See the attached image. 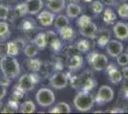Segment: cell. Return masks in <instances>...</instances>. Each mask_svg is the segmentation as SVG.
<instances>
[{
  "mask_svg": "<svg viewBox=\"0 0 128 114\" xmlns=\"http://www.w3.org/2000/svg\"><path fill=\"white\" fill-rule=\"evenodd\" d=\"M69 80L71 81V86L75 89L91 91L96 86V81L94 77L93 72L90 70H85L80 74H75L69 76Z\"/></svg>",
  "mask_w": 128,
  "mask_h": 114,
  "instance_id": "1",
  "label": "cell"
},
{
  "mask_svg": "<svg viewBox=\"0 0 128 114\" xmlns=\"http://www.w3.org/2000/svg\"><path fill=\"white\" fill-rule=\"evenodd\" d=\"M0 69L4 76L11 78H16L20 73V65L14 56L6 54L2 56L0 60Z\"/></svg>",
  "mask_w": 128,
  "mask_h": 114,
  "instance_id": "2",
  "label": "cell"
},
{
  "mask_svg": "<svg viewBox=\"0 0 128 114\" xmlns=\"http://www.w3.org/2000/svg\"><path fill=\"white\" fill-rule=\"evenodd\" d=\"M95 105V97L90 91L80 90L74 98V106L80 112L89 111Z\"/></svg>",
  "mask_w": 128,
  "mask_h": 114,
  "instance_id": "3",
  "label": "cell"
},
{
  "mask_svg": "<svg viewBox=\"0 0 128 114\" xmlns=\"http://www.w3.org/2000/svg\"><path fill=\"white\" fill-rule=\"evenodd\" d=\"M87 61L92 69L96 71H104L108 65V58L106 55L96 51H92L87 55Z\"/></svg>",
  "mask_w": 128,
  "mask_h": 114,
  "instance_id": "4",
  "label": "cell"
},
{
  "mask_svg": "<svg viewBox=\"0 0 128 114\" xmlns=\"http://www.w3.org/2000/svg\"><path fill=\"white\" fill-rule=\"evenodd\" d=\"M39 81V76L34 72V73H29V74H24L22 75L19 80H18V84L16 85L20 89L23 91L28 92L32 90L36 85Z\"/></svg>",
  "mask_w": 128,
  "mask_h": 114,
  "instance_id": "5",
  "label": "cell"
},
{
  "mask_svg": "<svg viewBox=\"0 0 128 114\" xmlns=\"http://www.w3.org/2000/svg\"><path fill=\"white\" fill-rule=\"evenodd\" d=\"M114 98V90L111 87L106 85H103L98 88L96 95L95 97V103H96V106L102 107L107 103L111 102Z\"/></svg>",
  "mask_w": 128,
  "mask_h": 114,
  "instance_id": "6",
  "label": "cell"
},
{
  "mask_svg": "<svg viewBox=\"0 0 128 114\" xmlns=\"http://www.w3.org/2000/svg\"><path fill=\"white\" fill-rule=\"evenodd\" d=\"M36 99L38 105L42 108H48L50 106H52L56 101L54 92L51 89L46 88V87L40 88L38 90L36 95Z\"/></svg>",
  "mask_w": 128,
  "mask_h": 114,
  "instance_id": "7",
  "label": "cell"
},
{
  "mask_svg": "<svg viewBox=\"0 0 128 114\" xmlns=\"http://www.w3.org/2000/svg\"><path fill=\"white\" fill-rule=\"evenodd\" d=\"M69 77L66 73L56 72L50 78V85L56 89H63L68 85Z\"/></svg>",
  "mask_w": 128,
  "mask_h": 114,
  "instance_id": "8",
  "label": "cell"
},
{
  "mask_svg": "<svg viewBox=\"0 0 128 114\" xmlns=\"http://www.w3.org/2000/svg\"><path fill=\"white\" fill-rule=\"evenodd\" d=\"M107 74H108V78L110 82L114 84V85H117L120 84V82L122 81V71H120L117 68V66L115 65L114 63H108L106 69Z\"/></svg>",
  "mask_w": 128,
  "mask_h": 114,
  "instance_id": "9",
  "label": "cell"
},
{
  "mask_svg": "<svg viewBox=\"0 0 128 114\" xmlns=\"http://www.w3.org/2000/svg\"><path fill=\"white\" fill-rule=\"evenodd\" d=\"M113 33L115 37L118 40H127L128 39V23L117 22L114 24Z\"/></svg>",
  "mask_w": 128,
  "mask_h": 114,
  "instance_id": "10",
  "label": "cell"
},
{
  "mask_svg": "<svg viewBox=\"0 0 128 114\" xmlns=\"http://www.w3.org/2000/svg\"><path fill=\"white\" fill-rule=\"evenodd\" d=\"M106 51L111 57L116 58L123 51V44L116 39H110L106 45Z\"/></svg>",
  "mask_w": 128,
  "mask_h": 114,
  "instance_id": "11",
  "label": "cell"
},
{
  "mask_svg": "<svg viewBox=\"0 0 128 114\" xmlns=\"http://www.w3.org/2000/svg\"><path fill=\"white\" fill-rule=\"evenodd\" d=\"M46 33V39H47V45L50 46L54 51L59 52L60 49H62V43L60 41V39L58 37V35L56 33H54L52 31H49Z\"/></svg>",
  "mask_w": 128,
  "mask_h": 114,
  "instance_id": "12",
  "label": "cell"
},
{
  "mask_svg": "<svg viewBox=\"0 0 128 114\" xmlns=\"http://www.w3.org/2000/svg\"><path fill=\"white\" fill-rule=\"evenodd\" d=\"M78 30H80V33L82 36L89 38V39H95L98 34V31L96 25L93 21L87 24L84 27L78 28Z\"/></svg>",
  "mask_w": 128,
  "mask_h": 114,
  "instance_id": "13",
  "label": "cell"
},
{
  "mask_svg": "<svg viewBox=\"0 0 128 114\" xmlns=\"http://www.w3.org/2000/svg\"><path fill=\"white\" fill-rule=\"evenodd\" d=\"M83 66V57L81 55L74 54L70 57L67 61V67L69 68L70 71H78Z\"/></svg>",
  "mask_w": 128,
  "mask_h": 114,
  "instance_id": "14",
  "label": "cell"
},
{
  "mask_svg": "<svg viewBox=\"0 0 128 114\" xmlns=\"http://www.w3.org/2000/svg\"><path fill=\"white\" fill-rule=\"evenodd\" d=\"M56 18V15L54 12L49 11H42L38 15V19L40 25L43 27H49L54 23V20Z\"/></svg>",
  "mask_w": 128,
  "mask_h": 114,
  "instance_id": "15",
  "label": "cell"
},
{
  "mask_svg": "<svg viewBox=\"0 0 128 114\" xmlns=\"http://www.w3.org/2000/svg\"><path fill=\"white\" fill-rule=\"evenodd\" d=\"M96 44L100 48H104L106 47L107 43L109 42L110 38H111V34H110V31L108 29H102L100 31H98V34H96Z\"/></svg>",
  "mask_w": 128,
  "mask_h": 114,
  "instance_id": "16",
  "label": "cell"
},
{
  "mask_svg": "<svg viewBox=\"0 0 128 114\" xmlns=\"http://www.w3.org/2000/svg\"><path fill=\"white\" fill-rule=\"evenodd\" d=\"M25 4L27 6V10H28V13L30 14H38V12L43 8V1L42 0H26Z\"/></svg>",
  "mask_w": 128,
  "mask_h": 114,
  "instance_id": "17",
  "label": "cell"
},
{
  "mask_svg": "<svg viewBox=\"0 0 128 114\" xmlns=\"http://www.w3.org/2000/svg\"><path fill=\"white\" fill-rule=\"evenodd\" d=\"M65 1L66 0H52L47 2V8L49 11L54 13H58L62 11L65 9Z\"/></svg>",
  "mask_w": 128,
  "mask_h": 114,
  "instance_id": "18",
  "label": "cell"
},
{
  "mask_svg": "<svg viewBox=\"0 0 128 114\" xmlns=\"http://www.w3.org/2000/svg\"><path fill=\"white\" fill-rule=\"evenodd\" d=\"M81 13V7L78 3L70 2L66 7V14L69 18H76Z\"/></svg>",
  "mask_w": 128,
  "mask_h": 114,
  "instance_id": "19",
  "label": "cell"
},
{
  "mask_svg": "<svg viewBox=\"0 0 128 114\" xmlns=\"http://www.w3.org/2000/svg\"><path fill=\"white\" fill-rule=\"evenodd\" d=\"M102 20L106 25H114L117 21V14L111 8H106L102 11Z\"/></svg>",
  "mask_w": 128,
  "mask_h": 114,
  "instance_id": "20",
  "label": "cell"
},
{
  "mask_svg": "<svg viewBox=\"0 0 128 114\" xmlns=\"http://www.w3.org/2000/svg\"><path fill=\"white\" fill-rule=\"evenodd\" d=\"M58 33L60 35V37L62 38L63 40H65V41H72V40L75 39V31L69 26L60 28V29H58Z\"/></svg>",
  "mask_w": 128,
  "mask_h": 114,
  "instance_id": "21",
  "label": "cell"
},
{
  "mask_svg": "<svg viewBox=\"0 0 128 114\" xmlns=\"http://www.w3.org/2000/svg\"><path fill=\"white\" fill-rule=\"evenodd\" d=\"M25 64H26L27 68L34 72H38L41 70V66H42V63L40 60L36 59V58H32V57L28 58L25 61Z\"/></svg>",
  "mask_w": 128,
  "mask_h": 114,
  "instance_id": "22",
  "label": "cell"
},
{
  "mask_svg": "<svg viewBox=\"0 0 128 114\" xmlns=\"http://www.w3.org/2000/svg\"><path fill=\"white\" fill-rule=\"evenodd\" d=\"M71 111L72 110H71L70 106L64 102L56 104L53 109H51V110H50L51 113H70Z\"/></svg>",
  "mask_w": 128,
  "mask_h": 114,
  "instance_id": "23",
  "label": "cell"
},
{
  "mask_svg": "<svg viewBox=\"0 0 128 114\" xmlns=\"http://www.w3.org/2000/svg\"><path fill=\"white\" fill-rule=\"evenodd\" d=\"M34 44L38 47V49H44L47 47V39H46V33H39L34 39Z\"/></svg>",
  "mask_w": 128,
  "mask_h": 114,
  "instance_id": "24",
  "label": "cell"
},
{
  "mask_svg": "<svg viewBox=\"0 0 128 114\" xmlns=\"http://www.w3.org/2000/svg\"><path fill=\"white\" fill-rule=\"evenodd\" d=\"M19 109V106H18V101L16 100H10L8 104L4 107V109H2V112L3 113H14L16 112Z\"/></svg>",
  "mask_w": 128,
  "mask_h": 114,
  "instance_id": "25",
  "label": "cell"
},
{
  "mask_svg": "<svg viewBox=\"0 0 128 114\" xmlns=\"http://www.w3.org/2000/svg\"><path fill=\"white\" fill-rule=\"evenodd\" d=\"M76 48L80 52L86 53L90 50V42L86 39H80L76 44Z\"/></svg>",
  "mask_w": 128,
  "mask_h": 114,
  "instance_id": "26",
  "label": "cell"
},
{
  "mask_svg": "<svg viewBox=\"0 0 128 114\" xmlns=\"http://www.w3.org/2000/svg\"><path fill=\"white\" fill-rule=\"evenodd\" d=\"M19 111L21 113H32L36 111V105L32 101H26L19 107Z\"/></svg>",
  "mask_w": 128,
  "mask_h": 114,
  "instance_id": "27",
  "label": "cell"
},
{
  "mask_svg": "<svg viewBox=\"0 0 128 114\" xmlns=\"http://www.w3.org/2000/svg\"><path fill=\"white\" fill-rule=\"evenodd\" d=\"M117 11L118 16L122 19L128 20V3L127 2H122L118 5Z\"/></svg>",
  "mask_w": 128,
  "mask_h": 114,
  "instance_id": "28",
  "label": "cell"
},
{
  "mask_svg": "<svg viewBox=\"0 0 128 114\" xmlns=\"http://www.w3.org/2000/svg\"><path fill=\"white\" fill-rule=\"evenodd\" d=\"M70 21L68 19V16L63 15V14H59L58 16L56 18V21H54V27L56 29H60V28L66 27V26H69Z\"/></svg>",
  "mask_w": 128,
  "mask_h": 114,
  "instance_id": "29",
  "label": "cell"
},
{
  "mask_svg": "<svg viewBox=\"0 0 128 114\" xmlns=\"http://www.w3.org/2000/svg\"><path fill=\"white\" fill-rule=\"evenodd\" d=\"M23 50H24V53H25L27 57L31 58V57H34L36 55L38 54V48L34 44H31V45H27Z\"/></svg>",
  "mask_w": 128,
  "mask_h": 114,
  "instance_id": "30",
  "label": "cell"
},
{
  "mask_svg": "<svg viewBox=\"0 0 128 114\" xmlns=\"http://www.w3.org/2000/svg\"><path fill=\"white\" fill-rule=\"evenodd\" d=\"M19 52L20 50L14 41L7 43V54L11 55V56H16L17 54H19Z\"/></svg>",
  "mask_w": 128,
  "mask_h": 114,
  "instance_id": "31",
  "label": "cell"
},
{
  "mask_svg": "<svg viewBox=\"0 0 128 114\" xmlns=\"http://www.w3.org/2000/svg\"><path fill=\"white\" fill-rule=\"evenodd\" d=\"M91 3H92L91 4V9H92V11H93V12L95 14H100L102 11H103V10H104V5L102 4V1L96 0V1H92Z\"/></svg>",
  "mask_w": 128,
  "mask_h": 114,
  "instance_id": "32",
  "label": "cell"
},
{
  "mask_svg": "<svg viewBox=\"0 0 128 114\" xmlns=\"http://www.w3.org/2000/svg\"><path fill=\"white\" fill-rule=\"evenodd\" d=\"M10 34H11V32H10L8 23L4 21H0V37L6 38Z\"/></svg>",
  "mask_w": 128,
  "mask_h": 114,
  "instance_id": "33",
  "label": "cell"
},
{
  "mask_svg": "<svg viewBox=\"0 0 128 114\" xmlns=\"http://www.w3.org/2000/svg\"><path fill=\"white\" fill-rule=\"evenodd\" d=\"M14 12L17 16L22 17L25 16L28 13V10H27V6L25 3H20L14 8Z\"/></svg>",
  "mask_w": 128,
  "mask_h": 114,
  "instance_id": "34",
  "label": "cell"
},
{
  "mask_svg": "<svg viewBox=\"0 0 128 114\" xmlns=\"http://www.w3.org/2000/svg\"><path fill=\"white\" fill-rule=\"evenodd\" d=\"M90 22H92V18L90 16H88V15H86V14H83V15H81V16H80L76 19V25H78V28H81L86 26Z\"/></svg>",
  "mask_w": 128,
  "mask_h": 114,
  "instance_id": "35",
  "label": "cell"
},
{
  "mask_svg": "<svg viewBox=\"0 0 128 114\" xmlns=\"http://www.w3.org/2000/svg\"><path fill=\"white\" fill-rule=\"evenodd\" d=\"M116 58H117V63L118 64V66L124 67L128 65V54L126 52H122Z\"/></svg>",
  "mask_w": 128,
  "mask_h": 114,
  "instance_id": "36",
  "label": "cell"
},
{
  "mask_svg": "<svg viewBox=\"0 0 128 114\" xmlns=\"http://www.w3.org/2000/svg\"><path fill=\"white\" fill-rule=\"evenodd\" d=\"M25 93H26L25 91H23V90L20 89L17 86H16V87H14V91H12V99L16 100V101H19L20 99L23 98V96H24Z\"/></svg>",
  "mask_w": 128,
  "mask_h": 114,
  "instance_id": "37",
  "label": "cell"
},
{
  "mask_svg": "<svg viewBox=\"0 0 128 114\" xmlns=\"http://www.w3.org/2000/svg\"><path fill=\"white\" fill-rule=\"evenodd\" d=\"M9 13H10V11H9V8L5 5H0V20L1 21H4L6 20L8 17H9Z\"/></svg>",
  "mask_w": 128,
  "mask_h": 114,
  "instance_id": "38",
  "label": "cell"
},
{
  "mask_svg": "<svg viewBox=\"0 0 128 114\" xmlns=\"http://www.w3.org/2000/svg\"><path fill=\"white\" fill-rule=\"evenodd\" d=\"M34 21L30 20V19L25 20L22 24V29L24 31H26V32L32 31V30H34Z\"/></svg>",
  "mask_w": 128,
  "mask_h": 114,
  "instance_id": "39",
  "label": "cell"
},
{
  "mask_svg": "<svg viewBox=\"0 0 128 114\" xmlns=\"http://www.w3.org/2000/svg\"><path fill=\"white\" fill-rule=\"evenodd\" d=\"M7 54V43L0 42V57Z\"/></svg>",
  "mask_w": 128,
  "mask_h": 114,
  "instance_id": "40",
  "label": "cell"
},
{
  "mask_svg": "<svg viewBox=\"0 0 128 114\" xmlns=\"http://www.w3.org/2000/svg\"><path fill=\"white\" fill-rule=\"evenodd\" d=\"M14 42L16 44V46L18 47V49H19L20 51L24 49V48H25V42L22 39H16V40H14Z\"/></svg>",
  "mask_w": 128,
  "mask_h": 114,
  "instance_id": "41",
  "label": "cell"
},
{
  "mask_svg": "<svg viewBox=\"0 0 128 114\" xmlns=\"http://www.w3.org/2000/svg\"><path fill=\"white\" fill-rule=\"evenodd\" d=\"M122 91L124 93V96L128 97V78L125 79L122 83Z\"/></svg>",
  "mask_w": 128,
  "mask_h": 114,
  "instance_id": "42",
  "label": "cell"
},
{
  "mask_svg": "<svg viewBox=\"0 0 128 114\" xmlns=\"http://www.w3.org/2000/svg\"><path fill=\"white\" fill-rule=\"evenodd\" d=\"M0 84H1L2 86H4V87H8V86H10V84H11V80H10L9 77L4 76V77L0 80Z\"/></svg>",
  "mask_w": 128,
  "mask_h": 114,
  "instance_id": "43",
  "label": "cell"
},
{
  "mask_svg": "<svg viewBox=\"0 0 128 114\" xmlns=\"http://www.w3.org/2000/svg\"><path fill=\"white\" fill-rule=\"evenodd\" d=\"M102 2L103 5H106V6H116L117 5V0H100Z\"/></svg>",
  "mask_w": 128,
  "mask_h": 114,
  "instance_id": "44",
  "label": "cell"
},
{
  "mask_svg": "<svg viewBox=\"0 0 128 114\" xmlns=\"http://www.w3.org/2000/svg\"><path fill=\"white\" fill-rule=\"evenodd\" d=\"M6 94H7V89H6V87L2 86V85L0 84V100H2L3 98L5 97Z\"/></svg>",
  "mask_w": 128,
  "mask_h": 114,
  "instance_id": "45",
  "label": "cell"
},
{
  "mask_svg": "<svg viewBox=\"0 0 128 114\" xmlns=\"http://www.w3.org/2000/svg\"><path fill=\"white\" fill-rule=\"evenodd\" d=\"M122 77L127 79L128 78V66H124L122 67Z\"/></svg>",
  "mask_w": 128,
  "mask_h": 114,
  "instance_id": "46",
  "label": "cell"
},
{
  "mask_svg": "<svg viewBox=\"0 0 128 114\" xmlns=\"http://www.w3.org/2000/svg\"><path fill=\"white\" fill-rule=\"evenodd\" d=\"M110 112L111 113H115V112H122V113H123V112H126V110L124 109H113L110 110Z\"/></svg>",
  "mask_w": 128,
  "mask_h": 114,
  "instance_id": "47",
  "label": "cell"
},
{
  "mask_svg": "<svg viewBox=\"0 0 128 114\" xmlns=\"http://www.w3.org/2000/svg\"><path fill=\"white\" fill-rule=\"evenodd\" d=\"M70 2H74V3H80V0H69Z\"/></svg>",
  "mask_w": 128,
  "mask_h": 114,
  "instance_id": "48",
  "label": "cell"
},
{
  "mask_svg": "<svg viewBox=\"0 0 128 114\" xmlns=\"http://www.w3.org/2000/svg\"><path fill=\"white\" fill-rule=\"evenodd\" d=\"M83 2H85V3H91L92 1H94V0H82Z\"/></svg>",
  "mask_w": 128,
  "mask_h": 114,
  "instance_id": "49",
  "label": "cell"
},
{
  "mask_svg": "<svg viewBox=\"0 0 128 114\" xmlns=\"http://www.w3.org/2000/svg\"><path fill=\"white\" fill-rule=\"evenodd\" d=\"M126 53L128 54V47H127V50H126Z\"/></svg>",
  "mask_w": 128,
  "mask_h": 114,
  "instance_id": "50",
  "label": "cell"
},
{
  "mask_svg": "<svg viewBox=\"0 0 128 114\" xmlns=\"http://www.w3.org/2000/svg\"><path fill=\"white\" fill-rule=\"evenodd\" d=\"M117 1H118V0H117Z\"/></svg>",
  "mask_w": 128,
  "mask_h": 114,
  "instance_id": "51",
  "label": "cell"
}]
</instances>
